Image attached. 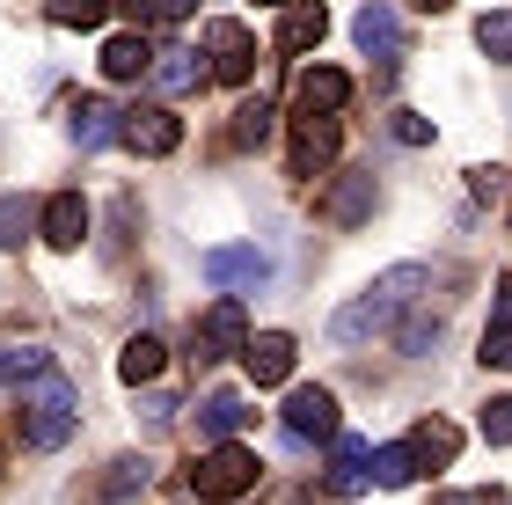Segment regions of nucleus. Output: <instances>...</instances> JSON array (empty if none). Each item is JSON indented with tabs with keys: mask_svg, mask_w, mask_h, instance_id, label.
Here are the masks:
<instances>
[{
	"mask_svg": "<svg viewBox=\"0 0 512 505\" xmlns=\"http://www.w3.org/2000/svg\"><path fill=\"white\" fill-rule=\"evenodd\" d=\"M147 454H125V462H110V476H103V498H125V491H147Z\"/></svg>",
	"mask_w": 512,
	"mask_h": 505,
	"instance_id": "29",
	"label": "nucleus"
},
{
	"mask_svg": "<svg viewBox=\"0 0 512 505\" xmlns=\"http://www.w3.org/2000/svg\"><path fill=\"white\" fill-rule=\"evenodd\" d=\"M476 44H483V52H491L498 66H512V15H505V8H491V15L476 22Z\"/></svg>",
	"mask_w": 512,
	"mask_h": 505,
	"instance_id": "28",
	"label": "nucleus"
},
{
	"mask_svg": "<svg viewBox=\"0 0 512 505\" xmlns=\"http://www.w3.org/2000/svg\"><path fill=\"white\" fill-rule=\"evenodd\" d=\"M205 74H213V81H249V74H256V37H249V22H235V15H213V22H205Z\"/></svg>",
	"mask_w": 512,
	"mask_h": 505,
	"instance_id": "5",
	"label": "nucleus"
},
{
	"mask_svg": "<svg viewBox=\"0 0 512 505\" xmlns=\"http://www.w3.org/2000/svg\"><path fill=\"white\" fill-rule=\"evenodd\" d=\"M410 8H417V15H447L454 0H410Z\"/></svg>",
	"mask_w": 512,
	"mask_h": 505,
	"instance_id": "38",
	"label": "nucleus"
},
{
	"mask_svg": "<svg viewBox=\"0 0 512 505\" xmlns=\"http://www.w3.org/2000/svg\"><path fill=\"white\" fill-rule=\"evenodd\" d=\"M37 366H52V352H44V344H0V388L30 381Z\"/></svg>",
	"mask_w": 512,
	"mask_h": 505,
	"instance_id": "25",
	"label": "nucleus"
},
{
	"mask_svg": "<svg viewBox=\"0 0 512 505\" xmlns=\"http://www.w3.org/2000/svg\"><path fill=\"white\" fill-rule=\"evenodd\" d=\"M483 440H491V447H512V396H491V403H483Z\"/></svg>",
	"mask_w": 512,
	"mask_h": 505,
	"instance_id": "31",
	"label": "nucleus"
},
{
	"mask_svg": "<svg viewBox=\"0 0 512 505\" xmlns=\"http://www.w3.org/2000/svg\"><path fill=\"white\" fill-rule=\"evenodd\" d=\"M322 476H330V491H344V498L366 484V440H359V432H337V440H330V469H322Z\"/></svg>",
	"mask_w": 512,
	"mask_h": 505,
	"instance_id": "20",
	"label": "nucleus"
},
{
	"mask_svg": "<svg viewBox=\"0 0 512 505\" xmlns=\"http://www.w3.org/2000/svg\"><path fill=\"white\" fill-rule=\"evenodd\" d=\"M242 344H249V315H242L235 293H220V301L191 323V359L213 366V359H227V352H242Z\"/></svg>",
	"mask_w": 512,
	"mask_h": 505,
	"instance_id": "4",
	"label": "nucleus"
},
{
	"mask_svg": "<svg viewBox=\"0 0 512 505\" xmlns=\"http://www.w3.org/2000/svg\"><path fill=\"white\" fill-rule=\"evenodd\" d=\"M0 469H8V447H0Z\"/></svg>",
	"mask_w": 512,
	"mask_h": 505,
	"instance_id": "40",
	"label": "nucleus"
},
{
	"mask_svg": "<svg viewBox=\"0 0 512 505\" xmlns=\"http://www.w3.org/2000/svg\"><path fill=\"white\" fill-rule=\"evenodd\" d=\"M118 125H125V110H118V103H103V96H81V110H74V140H81V154L110 147V140H118Z\"/></svg>",
	"mask_w": 512,
	"mask_h": 505,
	"instance_id": "18",
	"label": "nucleus"
},
{
	"mask_svg": "<svg viewBox=\"0 0 512 505\" xmlns=\"http://www.w3.org/2000/svg\"><path fill=\"white\" fill-rule=\"evenodd\" d=\"M110 8H118V0H44V15H52L59 30H96Z\"/></svg>",
	"mask_w": 512,
	"mask_h": 505,
	"instance_id": "24",
	"label": "nucleus"
},
{
	"mask_svg": "<svg viewBox=\"0 0 512 505\" xmlns=\"http://www.w3.org/2000/svg\"><path fill=\"white\" fill-rule=\"evenodd\" d=\"M432 505H512V498H505L498 484H483V491H439Z\"/></svg>",
	"mask_w": 512,
	"mask_h": 505,
	"instance_id": "35",
	"label": "nucleus"
},
{
	"mask_svg": "<svg viewBox=\"0 0 512 505\" xmlns=\"http://www.w3.org/2000/svg\"><path fill=\"white\" fill-rule=\"evenodd\" d=\"M366 476L381 491H403V484H417V462H410V447H366Z\"/></svg>",
	"mask_w": 512,
	"mask_h": 505,
	"instance_id": "23",
	"label": "nucleus"
},
{
	"mask_svg": "<svg viewBox=\"0 0 512 505\" xmlns=\"http://www.w3.org/2000/svg\"><path fill=\"white\" fill-rule=\"evenodd\" d=\"M183 491L205 498V505H227V498L256 491V454H249L242 440H213V454H198V462H191Z\"/></svg>",
	"mask_w": 512,
	"mask_h": 505,
	"instance_id": "3",
	"label": "nucleus"
},
{
	"mask_svg": "<svg viewBox=\"0 0 512 505\" xmlns=\"http://www.w3.org/2000/svg\"><path fill=\"white\" fill-rule=\"evenodd\" d=\"M147 59H154L147 37H132V30H118V37L103 44V74L110 81H139V74H147Z\"/></svg>",
	"mask_w": 512,
	"mask_h": 505,
	"instance_id": "21",
	"label": "nucleus"
},
{
	"mask_svg": "<svg viewBox=\"0 0 512 505\" xmlns=\"http://www.w3.org/2000/svg\"><path fill=\"white\" fill-rule=\"evenodd\" d=\"M242 425H249V403L235 396V388H213V396L198 403V432L205 440H235Z\"/></svg>",
	"mask_w": 512,
	"mask_h": 505,
	"instance_id": "19",
	"label": "nucleus"
},
{
	"mask_svg": "<svg viewBox=\"0 0 512 505\" xmlns=\"http://www.w3.org/2000/svg\"><path fill=\"white\" fill-rule=\"evenodd\" d=\"M118 140H125L132 154H147V162H161V154L183 147V118H176V110H161V103H139V110H125Z\"/></svg>",
	"mask_w": 512,
	"mask_h": 505,
	"instance_id": "9",
	"label": "nucleus"
},
{
	"mask_svg": "<svg viewBox=\"0 0 512 505\" xmlns=\"http://www.w3.org/2000/svg\"><path fill=\"white\" fill-rule=\"evenodd\" d=\"M37 235L52 249H81L88 242V198L81 191H52V198H44V213H37Z\"/></svg>",
	"mask_w": 512,
	"mask_h": 505,
	"instance_id": "12",
	"label": "nucleus"
},
{
	"mask_svg": "<svg viewBox=\"0 0 512 505\" xmlns=\"http://www.w3.org/2000/svg\"><path fill=\"white\" fill-rule=\"evenodd\" d=\"M395 344H403V359H432V352H439V315H425V301H417V315L403 323V337H395Z\"/></svg>",
	"mask_w": 512,
	"mask_h": 505,
	"instance_id": "26",
	"label": "nucleus"
},
{
	"mask_svg": "<svg viewBox=\"0 0 512 505\" xmlns=\"http://www.w3.org/2000/svg\"><path fill=\"white\" fill-rule=\"evenodd\" d=\"M330 37V15H322V0H293V8H278V52L300 59V52H315V44Z\"/></svg>",
	"mask_w": 512,
	"mask_h": 505,
	"instance_id": "14",
	"label": "nucleus"
},
{
	"mask_svg": "<svg viewBox=\"0 0 512 505\" xmlns=\"http://www.w3.org/2000/svg\"><path fill=\"white\" fill-rule=\"evenodd\" d=\"M395 140H403V147H425V140H432V118H417V110H395Z\"/></svg>",
	"mask_w": 512,
	"mask_h": 505,
	"instance_id": "34",
	"label": "nucleus"
},
{
	"mask_svg": "<svg viewBox=\"0 0 512 505\" xmlns=\"http://www.w3.org/2000/svg\"><path fill=\"white\" fill-rule=\"evenodd\" d=\"M264 8H293V0H264Z\"/></svg>",
	"mask_w": 512,
	"mask_h": 505,
	"instance_id": "39",
	"label": "nucleus"
},
{
	"mask_svg": "<svg viewBox=\"0 0 512 505\" xmlns=\"http://www.w3.org/2000/svg\"><path fill=\"white\" fill-rule=\"evenodd\" d=\"M352 37H359V52L366 59H403V22H395V8H388V0H366V8L352 15Z\"/></svg>",
	"mask_w": 512,
	"mask_h": 505,
	"instance_id": "13",
	"label": "nucleus"
},
{
	"mask_svg": "<svg viewBox=\"0 0 512 505\" xmlns=\"http://www.w3.org/2000/svg\"><path fill=\"white\" fill-rule=\"evenodd\" d=\"M425 293H432V271H425V264H388L381 279L359 293V301H344V308H337L330 337H337V344H366V337L395 330V315H410L417 301H425Z\"/></svg>",
	"mask_w": 512,
	"mask_h": 505,
	"instance_id": "1",
	"label": "nucleus"
},
{
	"mask_svg": "<svg viewBox=\"0 0 512 505\" xmlns=\"http://www.w3.org/2000/svg\"><path fill=\"white\" fill-rule=\"evenodd\" d=\"M22 227H30V205H22V198H0V242L22 249Z\"/></svg>",
	"mask_w": 512,
	"mask_h": 505,
	"instance_id": "33",
	"label": "nucleus"
},
{
	"mask_svg": "<svg viewBox=\"0 0 512 505\" xmlns=\"http://www.w3.org/2000/svg\"><path fill=\"white\" fill-rule=\"evenodd\" d=\"M483 366H498V374H512V323H498L491 315V330H483V352H476Z\"/></svg>",
	"mask_w": 512,
	"mask_h": 505,
	"instance_id": "30",
	"label": "nucleus"
},
{
	"mask_svg": "<svg viewBox=\"0 0 512 505\" xmlns=\"http://www.w3.org/2000/svg\"><path fill=\"white\" fill-rule=\"evenodd\" d=\"M498 323H512V271L498 279Z\"/></svg>",
	"mask_w": 512,
	"mask_h": 505,
	"instance_id": "37",
	"label": "nucleus"
},
{
	"mask_svg": "<svg viewBox=\"0 0 512 505\" xmlns=\"http://www.w3.org/2000/svg\"><path fill=\"white\" fill-rule=\"evenodd\" d=\"M147 81L161 88V96H191V88H205L213 74H205V52H154L147 59Z\"/></svg>",
	"mask_w": 512,
	"mask_h": 505,
	"instance_id": "17",
	"label": "nucleus"
},
{
	"mask_svg": "<svg viewBox=\"0 0 512 505\" xmlns=\"http://www.w3.org/2000/svg\"><path fill=\"white\" fill-rule=\"evenodd\" d=\"M293 352H300V344H293L286 330H256V337L242 344V366H249L256 388H286V381H293Z\"/></svg>",
	"mask_w": 512,
	"mask_h": 505,
	"instance_id": "11",
	"label": "nucleus"
},
{
	"mask_svg": "<svg viewBox=\"0 0 512 505\" xmlns=\"http://www.w3.org/2000/svg\"><path fill=\"white\" fill-rule=\"evenodd\" d=\"M293 103H300V110H315V118H337V110L352 103V81H344L337 66H308V74L293 81Z\"/></svg>",
	"mask_w": 512,
	"mask_h": 505,
	"instance_id": "15",
	"label": "nucleus"
},
{
	"mask_svg": "<svg viewBox=\"0 0 512 505\" xmlns=\"http://www.w3.org/2000/svg\"><path fill=\"white\" fill-rule=\"evenodd\" d=\"M337 147H344V125H337V118H315V110H300V118H293V162H286V176H300V183L322 176V169L337 162Z\"/></svg>",
	"mask_w": 512,
	"mask_h": 505,
	"instance_id": "7",
	"label": "nucleus"
},
{
	"mask_svg": "<svg viewBox=\"0 0 512 505\" xmlns=\"http://www.w3.org/2000/svg\"><path fill=\"white\" fill-rule=\"evenodd\" d=\"M139 410H147V432H161V425H176V396H147Z\"/></svg>",
	"mask_w": 512,
	"mask_h": 505,
	"instance_id": "36",
	"label": "nucleus"
},
{
	"mask_svg": "<svg viewBox=\"0 0 512 505\" xmlns=\"http://www.w3.org/2000/svg\"><path fill=\"white\" fill-rule=\"evenodd\" d=\"M198 271H205V279H213L220 293H256V286H264L271 279V257H264V249H256V242H227V249H205V257H198Z\"/></svg>",
	"mask_w": 512,
	"mask_h": 505,
	"instance_id": "8",
	"label": "nucleus"
},
{
	"mask_svg": "<svg viewBox=\"0 0 512 505\" xmlns=\"http://www.w3.org/2000/svg\"><path fill=\"white\" fill-rule=\"evenodd\" d=\"M374 205H381V183H374V169H344L330 191L315 198V213L330 220V227H366L374 220Z\"/></svg>",
	"mask_w": 512,
	"mask_h": 505,
	"instance_id": "6",
	"label": "nucleus"
},
{
	"mask_svg": "<svg viewBox=\"0 0 512 505\" xmlns=\"http://www.w3.org/2000/svg\"><path fill=\"white\" fill-rule=\"evenodd\" d=\"M161 359H169V344H161V337H147V330H139L132 344H125V352H118V381H154L161 374Z\"/></svg>",
	"mask_w": 512,
	"mask_h": 505,
	"instance_id": "22",
	"label": "nucleus"
},
{
	"mask_svg": "<svg viewBox=\"0 0 512 505\" xmlns=\"http://www.w3.org/2000/svg\"><path fill=\"white\" fill-rule=\"evenodd\" d=\"M278 418H286L293 440H337V432H344V425H337V396H330V388H293Z\"/></svg>",
	"mask_w": 512,
	"mask_h": 505,
	"instance_id": "10",
	"label": "nucleus"
},
{
	"mask_svg": "<svg viewBox=\"0 0 512 505\" xmlns=\"http://www.w3.org/2000/svg\"><path fill=\"white\" fill-rule=\"evenodd\" d=\"M403 447H410V462H417V469H447L454 454H461V425H447V418H417Z\"/></svg>",
	"mask_w": 512,
	"mask_h": 505,
	"instance_id": "16",
	"label": "nucleus"
},
{
	"mask_svg": "<svg viewBox=\"0 0 512 505\" xmlns=\"http://www.w3.org/2000/svg\"><path fill=\"white\" fill-rule=\"evenodd\" d=\"M125 8L139 22H183V15H198V0H125Z\"/></svg>",
	"mask_w": 512,
	"mask_h": 505,
	"instance_id": "32",
	"label": "nucleus"
},
{
	"mask_svg": "<svg viewBox=\"0 0 512 505\" xmlns=\"http://www.w3.org/2000/svg\"><path fill=\"white\" fill-rule=\"evenodd\" d=\"M15 425H22V447L59 454L81 425V388L66 381L59 366H37L30 381H15Z\"/></svg>",
	"mask_w": 512,
	"mask_h": 505,
	"instance_id": "2",
	"label": "nucleus"
},
{
	"mask_svg": "<svg viewBox=\"0 0 512 505\" xmlns=\"http://www.w3.org/2000/svg\"><path fill=\"white\" fill-rule=\"evenodd\" d=\"M271 140V96H249L235 110V147H264Z\"/></svg>",
	"mask_w": 512,
	"mask_h": 505,
	"instance_id": "27",
	"label": "nucleus"
}]
</instances>
